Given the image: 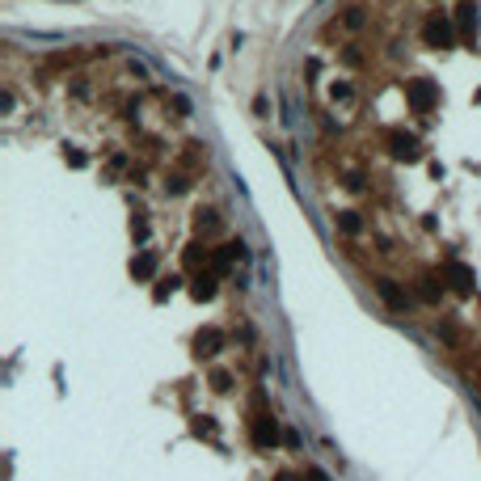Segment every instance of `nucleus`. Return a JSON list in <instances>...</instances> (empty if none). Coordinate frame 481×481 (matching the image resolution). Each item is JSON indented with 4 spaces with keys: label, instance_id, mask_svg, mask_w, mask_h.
Masks as SVG:
<instances>
[{
    "label": "nucleus",
    "instance_id": "23",
    "mask_svg": "<svg viewBox=\"0 0 481 481\" xmlns=\"http://www.w3.org/2000/svg\"><path fill=\"white\" fill-rule=\"evenodd\" d=\"M131 233H135V237L144 241V237H148V224H144V220H131Z\"/></svg>",
    "mask_w": 481,
    "mask_h": 481
},
{
    "label": "nucleus",
    "instance_id": "6",
    "mask_svg": "<svg viewBox=\"0 0 481 481\" xmlns=\"http://www.w3.org/2000/svg\"><path fill=\"white\" fill-rule=\"evenodd\" d=\"M224 330H216V326H207V330H199V338H194V355L199 359H211V355H220L224 351Z\"/></svg>",
    "mask_w": 481,
    "mask_h": 481
},
{
    "label": "nucleus",
    "instance_id": "25",
    "mask_svg": "<svg viewBox=\"0 0 481 481\" xmlns=\"http://www.w3.org/2000/svg\"><path fill=\"white\" fill-rule=\"evenodd\" d=\"M275 481H296V477L292 473H275Z\"/></svg>",
    "mask_w": 481,
    "mask_h": 481
},
{
    "label": "nucleus",
    "instance_id": "21",
    "mask_svg": "<svg viewBox=\"0 0 481 481\" xmlns=\"http://www.w3.org/2000/svg\"><path fill=\"white\" fill-rule=\"evenodd\" d=\"M342 64H351V68H359V64H363V51H355V47H346V51H342Z\"/></svg>",
    "mask_w": 481,
    "mask_h": 481
},
{
    "label": "nucleus",
    "instance_id": "20",
    "mask_svg": "<svg viewBox=\"0 0 481 481\" xmlns=\"http://www.w3.org/2000/svg\"><path fill=\"white\" fill-rule=\"evenodd\" d=\"M186 186H190V182H186V178H182V174H174V178H169V182H165V190H169V194H182V190H186Z\"/></svg>",
    "mask_w": 481,
    "mask_h": 481
},
{
    "label": "nucleus",
    "instance_id": "5",
    "mask_svg": "<svg viewBox=\"0 0 481 481\" xmlns=\"http://www.w3.org/2000/svg\"><path fill=\"white\" fill-rule=\"evenodd\" d=\"M444 283L452 287V292H460V296H469L473 292V266H464V262H456V258H448L444 262Z\"/></svg>",
    "mask_w": 481,
    "mask_h": 481
},
{
    "label": "nucleus",
    "instance_id": "1",
    "mask_svg": "<svg viewBox=\"0 0 481 481\" xmlns=\"http://www.w3.org/2000/svg\"><path fill=\"white\" fill-rule=\"evenodd\" d=\"M422 42L435 47V51H452L456 47V22L448 13H431L422 22Z\"/></svg>",
    "mask_w": 481,
    "mask_h": 481
},
{
    "label": "nucleus",
    "instance_id": "2",
    "mask_svg": "<svg viewBox=\"0 0 481 481\" xmlns=\"http://www.w3.org/2000/svg\"><path fill=\"white\" fill-rule=\"evenodd\" d=\"M405 101H410V110H414V115H431L435 106H439V89H435V81H426V76L405 81Z\"/></svg>",
    "mask_w": 481,
    "mask_h": 481
},
{
    "label": "nucleus",
    "instance_id": "15",
    "mask_svg": "<svg viewBox=\"0 0 481 481\" xmlns=\"http://www.w3.org/2000/svg\"><path fill=\"white\" fill-rule=\"evenodd\" d=\"M216 224H220V216H216L211 207H199V211H194V228H199V233H211Z\"/></svg>",
    "mask_w": 481,
    "mask_h": 481
},
{
    "label": "nucleus",
    "instance_id": "17",
    "mask_svg": "<svg viewBox=\"0 0 481 481\" xmlns=\"http://www.w3.org/2000/svg\"><path fill=\"white\" fill-rule=\"evenodd\" d=\"M211 389H216V393H228V389H233V376H228L224 367H216V371H211Z\"/></svg>",
    "mask_w": 481,
    "mask_h": 481
},
{
    "label": "nucleus",
    "instance_id": "19",
    "mask_svg": "<svg viewBox=\"0 0 481 481\" xmlns=\"http://www.w3.org/2000/svg\"><path fill=\"white\" fill-rule=\"evenodd\" d=\"M342 22H346V30H359V26H363V9H346Z\"/></svg>",
    "mask_w": 481,
    "mask_h": 481
},
{
    "label": "nucleus",
    "instance_id": "24",
    "mask_svg": "<svg viewBox=\"0 0 481 481\" xmlns=\"http://www.w3.org/2000/svg\"><path fill=\"white\" fill-rule=\"evenodd\" d=\"M304 477H308V481H330V473H321V469H308Z\"/></svg>",
    "mask_w": 481,
    "mask_h": 481
},
{
    "label": "nucleus",
    "instance_id": "22",
    "mask_svg": "<svg viewBox=\"0 0 481 481\" xmlns=\"http://www.w3.org/2000/svg\"><path fill=\"white\" fill-rule=\"evenodd\" d=\"M64 156H68V165H72V169H85V152H64Z\"/></svg>",
    "mask_w": 481,
    "mask_h": 481
},
{
    "label": "nucleus",
    "instance_id": "18",
    "mask_svg": "<svg viewBox=\"0 0 481 481\" xmlns=\"http://www.w3.org/2000/svg\"><path fill=\"white\" fill-rule=\"evenodd\" d=\"M330 97H334V101H351V97H355V89H351L346 81H334V85H330Z\"/></svg>",
    "mask_w": 481,
    "mask_h": 481
},
{
    "label": "nucleus",
    "instance_id": "7",
    "mask_svg": "<svg viewBox=\"0 0 481 481\" xmlns=\"http://www.w3.org/2000/svg\"><path fill=\"white\" fill-rule=\"evenodd\" d=\"M376 296L385 300L389 312H405V308H410V300H405V292L397 287V279H376Z\"/></svg>",
    "mask_w": 481,
    "mask_h": 481
},
{
    "label": "nucleus",
    "instance_id": "11",
    "mask_svg": "<svg viewBox=\"0 0 481 481\" xmlns=\"http://www.w3.org/2000/svg\"><path fill=\"white\" fill-rule=\"evenodd\" d=\"M131 275H135V279H140V283H144V279H152V275H156V253H152V249H144V253H140V258H131Z\"/></svg>",
    "mask_w": 481,
    "mask_h": 481
},
{
    "label": "nucleus",
    "instance_id": "10",
    "mask_svg": "<svg viewBox=\"0 0 481 481\" xmlns=\"http://www.w3.org/2000/svg\"><path fill=\"white\" fill-rule=\"evenodd\" d=\"M216 283H220V275H216V271H203V275H194L190 296H194V300H211V296H216Z\"/></svg>",
    "mask_w": 481,
    "mask_h": 481
},
{
    "label": "nucleus",
    "instance_id": "13",
    "mask_svg": "<svg viewBox=\"0 0 481 481\" xmlns=\"http://www.w3.org/2000/svg\"><path fill=\"white\" fill-rule=\"evenodd\" d=\"M334 224H338V233H342V237H359V233H363L359 211H338V216H334Z\"/></svg>",
    "mask_w": 481,
    "mask_h": 481
},
{
    "label": "nucleus",
    "instance_id": "8",
    "mask_svg": "<svg viewBox=\"0 0 481 481\" xmlns=\"http://www.w3.org/2000/svg\"><path fill=\"white\" fill-rule=\"evenodd\" d=\"M245 258V245L241 241H228V245H220L216 249V258H211V271H216V275H224V271H233V266Z\"/></svg>",
    "mask_w": 481,
    "mask_h": 481
},
{
    "label": "nucleus",
    "instance_id": "12",
    "mask_svg": "<svg viewBox=\"0 0 481 481\" xmlns=\"http://www.w3.org/2000/svg\"><path fill=\"white\" fill-rule=\"evenodd\" d=\"M418 296H422L426 304H439V296H444V283H439V275H422V279H418Z\"/></svg>",
    "mask_w": 481,
    "mask_h": 481
},
{
    "label": "nucleus",
    "instance_id": "3",
    "mask_svg": "<svg viewBox=\"0 0 481 481\" xmlns=\"http://www.w3.org/2000/svg\"><path fill=\"white\" fill-rule=\"evenodd\" d=\"M385 148H389L397 160H405V165L422 160V144H418V135L405 131V127H389V131H385Z\"/></svg>",
    "mask_w": 481,
    "mask_h": 481
},
{
    "label": "nucleus",
    "instance_id": "9",
    "mask_svg": "<svg viewBox=\"0 0 481 481\" xmlns=\"http://www.w3.org/2000/svg\"><path fill=\"white\" fill-rule=\"evenodd\" d=\"M456 34H460V38H473V34H477V0H460V9H456Z\"/></svg>",
    "mask_w": 481,
    "mask_h": 481
},
{
    "label": "nucleus",
    "instance_id": "4",
    "mask_svg": "<svg viewBox=\"0 0 481 481\" xmlns=\"http://www.w3.org/2000/svg\"><path fill=\"white\" fill-rule=\"evenodd\" d=\"M253 444L258 448H275L279 444V422L262 410V393L253 397Z\"/></svg>",
    "mask_w": 481,
    "mask_h": 481
},
{
    "label": "nucleus",
    "instance_id": "14",
    "mask_svg": "<svg viewBox=\"0 0 481 481\" xmlns=\"http://www.w3.org/2000/svg\"><path fill=\"white\" fill-rule=\"evenodd\" d=\"M211 258H216V253H211L207 245H199V241H194V245H186V266H190V271H199V266H207Z\"/></svg>",
    "mask_w": 481,
    "mask_h": 481
},
{
    "label": "nucleus",
    "instance_id": "16",
    "mask_svg": "<svg viewBox=\"0 0 481 481\" xmlns=\"http://www.w3.org/2000/svg\"><path fill=\"white\" fill-rule=\"evenodd\" d=\"M178 283H182V279H178V275H169V279H160V283H156V287H152V300H156V304H160V300H169V296H174V292H178Z\"/></svg>",
    "mask_w": 481,
    "mask_h": 481
}]
</instances>
